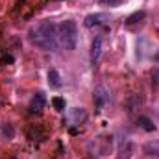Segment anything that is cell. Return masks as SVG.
Here are the masks:
<instances>
[{
	"instance_id": "cell-1",
	"label": "cell",
	"mask_w": 159,
	"mask_h": 159,
	"mask_svg": "<svg viewBox=\"0 0 159 159\" xmlns=\"http://www.w3.org/2000/svg\"><path fill=\"white\" fill-rule=\"evenodd\" d=\"M28 39L34 46H37L44 52H56L59 46L57 24H54L52 20H41L28 32Z\"/></svg>"
},
{
	"instance_id": "cell-2",
	"label": "cell",
	"mask_w": 159,
	"mask_h": 159,
	"mask_svg": "<svg viewBox=\"0 0 159 159\" xmlns=\"http://www.w3.org/2000/svg\"><path fill=\"white\" fill-rule=\"evenodd\" d=\"M57 41L65 50H74L78 44V24L74 20H63L57 26Z\"/></svg>"
},
{
	"instance_id": "cell-3",
	"label": "cell",
	"mask_w": 159,
	"mask_h": 159,
	"mask_svg": "<svg viewBox=\"0 0 159 159\" xmlns=\"http://www.w3.org/2000/svg\"><path fill=\"white\" fill-rule=\"evenodd\" d=\"M102 52H104V37L102 35H96L93 39V44H91V63L96 65L102 57Z\"/></svg>"
},
{
	"instance_id": "cell-4",
	"label": "cell",
	"mask_w": 159,
	"mask_h": 159,
	"mask_svg": "<svg viewBox=\"0 0 159 159\" xmlns=\"http://www.w3.org/2000/svg\"><path fill=\"white\" fill-rule=\"evenodd\" d=\"M107 19H109V17H107L106 13H91V15H87V17L83 19V24H85L87 28H94V26L104 24Z\"/></svg>"
},
{
	"instance_id": "cell-5",
	"label": "cell",
	"mask_w": 159,
	"mask_h": 159,
	"mask_svg": "<svg viewBox=\"0 0 159 159\" xmlns=\"http://www.w3.org/2000/svg\"><path fill=\"white\" fill-rule=\"evenodd\" d=\"M94 102H96L98 111H102V107L109 102V91L106 87H96L94 89Z\"/></svg>"
},
{
	"instance_id": "cell-6",
	"label": "cell",
	"mask_w": 159,
	"mask_h": 159,
	"mask_svg": "<svg viewBox=\"0 0 159 159\" xmlns=\"http://www.w3.org/2000/svg\"><path fill=\"white\" fill-rule=\"evenodd\" d=\"M44 106H46L44 94H43V93H35V94L32 96V100H30V111H32V113H41V111L44 109Z\"/></svg>"
},
{
	"instance_id": "cell-7",
	"label": "cell",
	"mask_w": 159,
	"mask_h": 159,
	"mask_svg": "<svg viewBox=\"0 0 159 159\" xmlns=\"http://www.w3.org/2000/svg\"><path fill=\"white\" fill-rule=\"evenodd\" d=\"M48 85L52 89H59L61 87V76H59V72L56 69H50L48 70Z\"/></svg>"
},
{
	"instance_id": "cell-8",
	"label": "cell",
	"mask_w": 159,
	"mask_h": 159,
	"mask_svg": "<svg viewBox=\"0 0 159 159\" xmlns=\"http://www.w3.org/2000/svg\"><path fill=\"white\" fill-rule=\"evenodd\" d=\"M0 137L6 141H11L15 137V129L11 124H0Z\"/></svg>"
},
{
	"instance_id": "cell-9",
	"label": "cell",
	"mask_w": 159,
	"mask_h": 159,
	"mask_svg": "<svg viewBox=\"0 0 159 159\" xmlns=\"http://www.w3.org/2000/svg\"><path fill=\"white\" fill-rule=\"evenodd\" d=\"M144 17H146V11H135V13H131V15L126 19V24L131 26V24H135V22H141Z\"/></svg>"
},
{
	"instance_id": "cell-10",
	"label": "cell",
	"mask_w": 159,
	"mask_h": 159,
	"mask_svg": "<svg viewBox=\"0 0 159 159\" xmlns=\"http://www.w3.org/2000/svg\"><path fill=\"white\" fill-rule=\"evenodd\" d=\"M137 124H139L144 131H154V129H156V126L152 124V120L146 119V117H139V119H137Z\"/></svg>"
},
{
	"instance_id": "cell-11",
	"label": "cell",
	"mask_w": 159,
	"mask_h": 159,
	"mask_svg": "<svg viewBox=\"0 0 159 159\" xmlns=\"http://www.w3.org/2000/svg\"><path fill=\"white\" fill-rule=\"evenodd\" d=\"M144 150H146V154H150V156H157L159 157V141H156V143H148V144L144 146Z\"/></svg>"
},
{
	"instance_id": "cell-12",
	"label": "cell",
	"mask_w": 159,
	"mask_h": 159,
	"mask_svg": "<svg viewBox=\"0 0 159 159\" xmlns=\"http://www.w3.org/2000/svg\"><path fill=\"white\" fill-rule=\"evenodd\" d=\"M70 117L76 120V124H80V120H85V117H87V115H85V111H83L81 107H76V109L72 111V115H70Z\"/></svg>"
},
{
	"instance_id": "cell-13",
	"label": "cell",
	"mask_w": 159,
	"mask_h": 159,
	"mask_svg": "<svg viewBox=\"0 0 159 159\" xmlns=\"http://www.w3.org/2000/svg\"><path fill=\"white\" fill-rule=\"evenodd\" d=\"M52 106H54L57 111H65V100H63V98H59V96L52 98Z\"/></svg>"
},
{
	"instance_id": "cell-14",
	"label": "cell",
	"mask_w": 159,
	"mask_h": 159,
	"mask_svg": "<svg viewBox=\"0 0 159 159\" xmlns=\"http://www.w3.org/2000/svg\"><path fill=\"white\" fill-rule=\"evenodd\" d=\"M102 6H119L120 0H98Z\"/></svg>"
}]
</instances>
